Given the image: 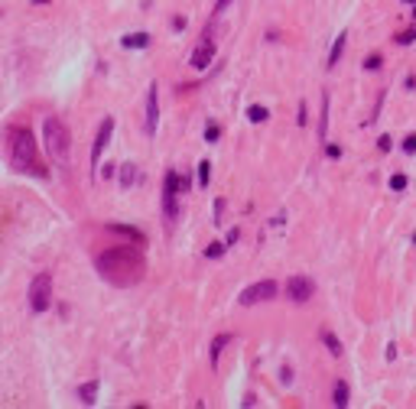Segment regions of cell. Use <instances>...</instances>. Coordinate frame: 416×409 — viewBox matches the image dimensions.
Here are the masks:
<instances>
[{
    "label": "cell",
    "mask_w": 416,
    "mask_h": 409,
    "mask_svg": "<svg viewBox=\"0 0 416 409\" xmlns=\"http://www.w3.org/2000/svg\"><path fill=\"white\" fill-rule=\"evenodd\" d=\"M192 189V179L189 176H179V192H189Z\"/></svg>",
    "instance_id": "obj_32"
},
{
    "label": "cell",
    "mask_w": 416,
    "mask_h": 409,
    "mask_svg": "<svg viewBox=\"0 0 416 409\" xmlns=\"http://www.w3.org/2000/svg\"><path fill=\"white\" fill-rule=\"evenodd\" d=\"M218 137H221V127L212 120V123L205 127V140H208V143H218Z\"/></svg>",
    "instance_id": "obj_25"
},
{
    "label": "cell",
    "mask_w": 416,
    "mask_h": 409,
    "mask_svg": "<svg viewBox=\"0 0 416 409\" xmlns=\"http://www.w3.org/2000/svg\"><path fill=\"white\" fill-rule=\"evenodd\" d=\"M78 399L85 406H94V399H98V380H88V383L78 386Z\"/></svg>",
    "instance_id": "obj_14"
},
{
    "label": "cell",
    "mask_w": 416,
    "mask_h": 409,
    "mask_svg": "<svg viewBox=\"0 0 416 409\" xmlns=\"http://www.w3.org/2000/svg\"><path fill=\"white\" fill-rule=\"evenodd\" d=\"M397 46H410V43H416V26H410V30H403V33H397Z\"/></svg>",
    "instance_id": "obj_22"
},
{
    "label": "cell",
    "mask_w": 416,
    "mask_h": 409,
    "mask_svg": "<svg viewBox=\"0 0 416 409\" xmlns=\"http://www.w3.org/2000/svg\"><path fill=\"white\" fill-rule=\"evenodd\" d=\"M172 30H185V17H172Z\"/></svg>",
    "instance_id": "obj_34"
},
{
    "label": "cell",
    "mask_w": 416,
    "mask_h": 409,
    "mask_svg": "<svg viewBox=\"0 0 416 409\" xmlns=\"http://www.w3.org/2000/svg\"><path fill=\"white\" fill-rule=\"evenodd\" d=\"M390 189L393 192H403L406 189V176H403V172H393V176H390Z\"/></svg>",
    "instance_id": "obj_24"
},
{
    "label": "cell",
    "mask_w": 416,
    "mask_h": 409,
    "mask_svg": "<svg viewBox=\"0 0 416 409\" xmlns=\"http://www.w3.org/2000/svg\"><path fill=\"white\" fill-rule=\"evenodd\" d=\"M221 211H225V198H218V202H215V224H221Z\"/></svg>",
    "instance_id": "obj_29"
},
{
    "label": "cell",
    "mask_w": 416,
    "mask_h": 409,
    "mask_svg": "<svg viewBox=\"0 0 416 409\" xmlns=\"http://www.w3.org/2000/svg\"><path fill=\"white\" fill-rule=\"evenodd\" d=\"M30 4H36V7H46V4H49V0H30Z\"/></svg>",
    "instance_id": "obj_38"
},
{
    "label": "cell",
    "mask_w": 416,
    "mask_h": 409,
    "mask_svg": "<svg viewBox=\"0 0 416 409\" xmlns=\"http://www.w3.org/2000/svg\"><path fill=\"white\" fill-rule=\"evenodd\" d=\"M332 403H335L338 409L348 406V383H345V380H335V390H332Z\"/></svg>",
    "instance_id": "obj_16"
},
{
    "label": "cell",
    "mask_w": 416,
    "mask_h": 409,
    "mask_svg": "<svg viewBox=\"0 0 416 409\" xmlns=\"http://www.w3.org/2000/svg\"><path fill=\"white\" fill-rule=\"evenodd\" d=\"M322 344L329 348V354H332V357H342V341H338L332 331H322Z\"/></svg>",
    "instance_id": "obj_18"
},
{
    "label": "cell",
    "mask_w": 416,
    "mask_h": 409,
    "mask_svg": "<svg viewBox=\"0 0 416 409\" xmlns=\"http://www.w3.org/2000/svg\"><path fill=\"white\" fill-rule=\"evenodd\" d=\"M43 140H46V150H49L52 163L59 166V169H68L72 133H68V127L59 120V117H46V123H43Z\"/></svg>",
    "instance_id": "obj_3"
},
{
    "label": "cell",
    "mask_w": 416,
    "mask_h": 409,
    "mask_svg": "<svg viewBox=\"0 0 416 409\" xmlns=\"http://www.w3.org/2000/svg\"><path fill=\"white\" fill-rule=\"evenodd\" d=\"M390 147H393V143H390V137H380V140H377V150H380V153H387Z\"/></svg>",
    "instance_id": "obj_31"
},
{
    "label": "cell",
    "mask_w": 416,
    "mask_h": 409,
    "mask_svg": "<svg viewBox=\"0 0 416 409\" xmlns=\"http://www.w3.org/2000/svg\"><path fill=\"white\" fill-rule=\"evenodd\" d=\"M117 179H121V189H130V185L137 182V166L134 163H124L121 172H117Z\"/></svg>",
    "instance_id": "obj_17"
},
{
    "label": "cell",
    "mask_w": 416,
    "mask_h": 409,
    "mask_svg": "<svg viewBox=\"0 0 416 409\" xmlns=\"http://www.w3.org/2000/svg\"><path fill=\"white\" fill-rule=\"evenodd\" d=\"M413 20H416V4H413Z\"/></svg>",
    "instance_id": "obj_39"
},
{
    "label": "cell",
    "mask_w": 416,
    "mask_h": 409,
    "mask_svg": "<svg viewBox=\"0 0 416 409\" xmlns=\"http://www.w3.org/2000/svg\"><path fill=\"white\" fill-rule=\"evenodd\" d=\"M276 293H280V286H276L273 280H260V283H254V286H247L244 293L238 296V302L241 306H257V302L276 299Z\"/></svg>",
    "instance_id": "obj_6"
},
{
    "label": "cell",
    "mask_w": 416,
    "mask_h": 409,
    "mask_svg": "<svg viewBox=\"0 0 416 409\" xmlns=\"http://www.w3.org/2000/svg\"><path fill=\"white\" fill-rule=\"evenodd\" d=\"M94 266H98V273L111 283V286H137V283L143 280L147 260H143L140 247L124 244V247L104 250L98 260H94Z\"/></svg>",
    "instance_id": "obj_1"
},
{
    "label": "cell",
    "mask_w": 416,
    "mask_h": 409,
    "mask_svg": "<svg viewBox=\"0 0 416 409\" xmlns=\"http://www.w3.org/2000/svg\"><path fill=\"white\" fill-rule=\"evenodd\" d=\"M10 163L17 172H33V176H46V169L39 166L36 156V140H33L30 130H13L10 140Z\"/></svg>",
    "instance_id": "obj_2"
},
{
    "label": "cell",
    "mask_w": 416,
    "mask_h": 409,
    "mask_svg": "<svg viewBox=\"0 0 416 409\" xmlns=\"http://www.w3.org/2000/svg\"><path fill=\"white\" fill-rule=\"evenodd\" d=\"M111 133H114V117H104L101 127H98V137H94V143H91V172L101 166V153L111 143Z\"/></svg>",
    "instance_id": "obj_8"
},
{
    "label": "cell",
    "mask_w": 416,
    "mask_h": 409,
    "mask_svg": "<svg viewBox=\"0 0 416 409\" xmlns=\"http://www.w3.org/2000/svg\"><path fill=\"white\" fill-rule=\"evenodd\" d=\"M179 172L176 169H169L163 176V218H166V224H172V221L179 218Z\"/></svg>",
    "instance_id": "obj_5"
},
{
    "label": "cell",
    "mask_w": 416,
    "mask_h": 409,
    "mask_svg": "<svg viewBox=\"0 0 416 409\" xmlns=\"http://www.w3.org/2000/svg\"><path fill=\"white\" fill-rule=\"evenodd\" d=\"M403 88H406V91H416V78H413V75H410V78H403Z\"/></svg>",
    "instance_id": "obj_35"
},
{
    "label": "cell",
    "mask_w": 416,
    "mask_h": 409,
    "mask_svg": "<svg viewBox=\"0 0 416 409\" xmlns=\"http://www.w3.org/2000/svg\"><path fill=\"white\" fill-rule=\"evenodd\" d=\"M403 153H406V156H413V153H416V133H410V137L403 140Z\"/></svg>",
    "instance_id": "obj_27"
},
{
    "label": "cell",
    "mask_w": 416,
    "mask_h": 409,
    "mask_svg": "<svg viewBox=\"0 0 416 409\" xmlns=\"http://www.w3.org/2000/svg\"><path fill=\"white\" fill-rule=\"evenodd\" d=\"M312 293H316V283L309 280V276H289L286 280V299H293V302H309L312 299Z\"/></svg>",
    "instance_id": "obj_7"
},
{
    "label": "cell",
    "mask_w": 416,
    "mask_h": 409,
    "mask_svg": "<svg viewBox=\"0 0 416 409\" xmlns=\"http://www.w3.org/2000/svg\"><path fill=\"white\" fill-rule=\"evenodd\" d=\"M280 380H283V383H293V370H289V367H283V377Z\"/></svg>",
    "instance_id": "obj_36"
},
{
    "label": "cell",
    "mask_w": 416,
    "mask_h": 409,
    "mask_svg": "<svg viewBox=\"0 0 416 409\" xmlns=\"http://www.w3.org/2000/svg\"><path fill=\"white\" fill-rule=\"evenodd\" d=\"M156 123H159V88H156V81L150 85V91H147V137H153L156 133Z\"/></svg>",
    "instance_id": "obj_10"
},
{
    "label": "cell",
    "mask_w": 416,
    "mask_h": 409,
    "mask_svg": "<svg viewBox=\"0 0 416 409\" xmlns=\"http://www.w3.org/2000/svg\"><path fill=\"white\" fill-rule=\"evenodd\" d=\"M238 237H241V227H231V231H228V240H225V244H228V247L238 244Z\"/></svg>",
    "instance_id": "obj_30"
},
{
    "label": "cell",
    "mask_w": 416,
    "mask_h": 409,
    "mask_svg": "<svg viewBox=\"0 0 416 409\" xmlns=\"http://www.w3.org/2000/svg\"><path fill=\"white\" fill-rule=\"evenodd\" d=\"M108 231L121 234V237H130L134 244H143V231H137V227H130V224H108Z\"/></svg>",
    "instance_id": "obj_12"
},
{
    "label": "cell",
    "mask_w": 416,
    "mask_h": 409,
    "mask_svg": "<svg viewBox=\"0 0 416 409\" xmlns=\"http://www.w3.org/2000/svg\"><path fill=\"white\" fill-rule=\"evenodd\" d=\"M325 156H329V159H338V156H342V147H335V143H325Z\"/></svg>",
    "instance_id": "obj_28"
},
{
    "label": "cell",
    "mask_w": 416,
    "mask_h": 409,
    "mask_svg": "<svg viewBox=\"0 0 416 409\" xmlns=\"http://www.w3.org/2000/svg\"><path fill=\"white\" fill-rule=\"evenodd\" d=\"M231 344V335H218L212 341V351H208V357H212V367H218V357H221V351Z\"/></svg>",
    "instance_id": "obj_15"
},
{
    "label": "cell",
    "mask_w": 416,
    "mask_h": 409,
    "mask_svg": "<svg viewBox=\"0 0 416 409\" xmlns=\"http://www.w3.org/2000/svg\"><path fill=\"white\" fill-rule=\"evenodd\" d=\"M380 65H384V59H380V55H367V59H364V68H367V72H377Z\"/></svg>",
    "instance_id": "obj_26"
},
{
    "label": "cell",
    "mask_w": 416,
    "mask_h": 409,
    "mask_svg": "<svg viewBox=\"0 0 416 409\" xmlns=\"http://www.w3.org/2000/svg\"><path fill=\"white\" fill-rule=\"evenodd\" d=\"M413 244H416V234H413Z\"/></svg>",
    "instance_id": "obj_41"
},
{
    "label": "cell",
    "mask_w": 416,
    "mask_h": 409,
    "mask_svg": "<svg viewBox=\"0 0 416 409\" xmlns=\"http://www.w3.org/2000/svg\"><path fill=\"white\" fill-rule=\"evenodd\" d=\"M270 117V110L263 107V104H251V107H247V120L251 123H263Z\"/></svg>",
    "instance_id": "obj_19"
},
{
    "label": "cell",
    "mask_w": 416,
    "mask_h": 409,
    "mask_svg": "<svg viewBox=\"0 0 416 409\" xmlns=\"http://www.w3.org/2000/svg\"><path fill=\"white\" fill-rule=\"evenodd\" d=\"M296 120H299V127H306V120H309V114H306V104H299V117H296Z\"/></svg>",
    "instance_id": "obj_33"
},
{
    "label": "cell",
    "mask_w": 416,
    "mask_h": 409,
    "mask_svg": "<svg viewBox=\"0 0 416 409\" xmlns=\"http://www.w3.org/2000/svg\"><path fill=\"white\" fill-rule=\"evenodd\" d=\"M345 43H348V33H338V36H335V43H332L329 62H325L329 68H335V65H338V59H342V52H345Z\"/></svg>",
    "instance_id": "obj_11"
},
{
    "label": "cell",
    "mask_w": 416,
    "mask_h": 409,
    "mask_svg": "<svg viewBox=\"0 0 416 409\" xmlns=\"http://www.w3.org/2000/svg\"><path fill=\"white\" fill-rule=\"evenodd\" d=\"M215 62V43H212V36H202V43L195 46V49H192V55H189V65L192 68H198V72H202V68H208Z\"/></svg>",
    "instance_id": "obj_9"
},
{
    "label": "cell",
    "mask_w": 416,
    "mask_h": 409,
    "mask_svg": "<svg viewBox=\"0 0 416 409\" xmlns=\"http://www.w3.org/2000/svg\"><path fill=\"white\" fill-rule=\"evenodd\" d=\"M124 49H147L150 46V33H130V36L121 39Z\"/></svg>",
    "instance_id": "obj_13"
},
{
    "label": "cell",
    "mask_w": 416,
    "mask_h": 409,
    "mask_svg": "<svg viewBox=\"0 0 416 409\" xmlns=\"http://www.w3.org/2000/svg\"><path fill=\"white\" fill-rule=\"evenodd\" d=\"M403 4H416V0H403Z\"/></svg>",
    "instance_id": "obj_40"
},
{
    "label": "cell",
    "mask_w": 416,
    "mask_h": 409,
    "mask_svg": "<svg viewBox=\"0 0 416 409\" xmlns=\"http://www.w3.org/2000/svg\"><path fill=\"white\" fill-rule=\"evenodd\" d=\"M208 179H212V163H208V159H202V163H198V185H208Z\"/></svg>",
    "instance_id": "obj_21"
},
{
    "label": "cell",
    "mask_w": 416,
    "mask_h": 409,
    "mask_svg": "<svg viewBox=\"0 0 416 409\" xmlns=\"http://www.w3.org/2000/svg\"><path fill=\"white\" fill-rule=\"evenodd\" d=\"M225 247H228V244H221V240H215V244H208V247H205V256H208V260H218V256L225 253Z\"/></svg>",
    "instance_id": "obj_23"
},
{
    "label": "cell",
    "mask_w": 416,
    "mask_h": 409,
    "mask_svg": "<svg viewBox=\"0 0 416 409\" xmlns=\"http://www.w3.org/2000/svg\"><path fill=\"white\" fill-rule=\"evenodd\" d=\"M329 133V94H322V120H319V137L325 140Z\"/></svg>",
    "instance_id": "obj_20"
},
{
    "label": "cell",
    "mask_w": 416,
    "mask_h": 409,
    "mask_svg": "<svg viewBox=\"0 0 416 409\" xmlns=\"http://www.w3.org/2000/svg\"><path fill=\"white\" fill-rule=\"evenodd\" d=\"M49 306H52V273H36L30 283V309L43 315V312H49Z\"/></svg>",
    "instance_id": "obj_4"
},
{
    "label": "cell",
    "mask_w": 416,
    "mask_h": 409,
    "mask_svg": "<svg viewBox=\"0 0 416 409\" xmlns=\"http://www.w3.org/2000/svg\"><path fill=\"white\" fill-rule=\"evenodd\" d=\"M228 4H231V0H215V10H218V13H221V10H225V7H228Z\"/></svg>",
    "instance_id": "obj_37"
}]
</instances>
